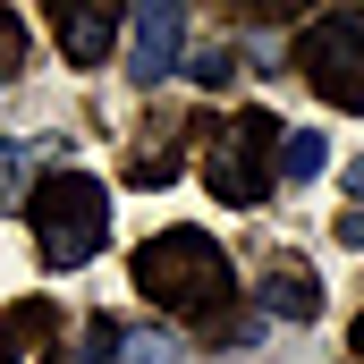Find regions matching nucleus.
<instances>
[{
    "label": "nucleus",
    "mask_w": 364,
    "mask_h": 364,
    "mask_svg": "<svg viewBox=\"0 0 364 364\" xmlns=\"http://www.w3.org/2000/svg\"><path fill=\"white\" fill-rule=\"evenodd\" d=\"M136 296H153V305L186 314V322H212L220 339H237V331H229L237 279H229V255H220L203 229H161V237H144V246H136Z\"/></svg>",
    "instance_id": "f257e3e1"
},
{
    "label": "nucleus",
    "mask_w": 364,
    "mask_h": 364,
    "mask_svg": "<svg viewBox=\"0 0 364 364\" xmlns=\"http://www.w3.org/2000/svg\"><path fill=\"white\" fill-rule=\"evenodd\" d=\"M26 220H34V246H43V263H51V272L93 263V255H102V237H110V203H102V186H93L85 170H51V178L34 186Z\"/></svg>",
    "instance_id": "f03ea898"
},
{
    "label": "nucleus",
    "mask_w": 364,
    "mask_h": 364,
    "mask_svg": "<svg viewBox=\"0 0 364 364\" xmlns=\"http://www.w3.org/2000/svg\"><path fill=\"white\" fill-rule=\"evenodd\" d=\"M279 144H288V127H279L272 110H237V119L212 127V144H203V186H212L220 203H237V212L272 203V161H279Z\"/></svg>",
    "instance_id": "7ed1b4c3"
},
{
    "label": "nucleus",
    "mask_w": 364,
    "mask_h": 364,
    "mask_svg": "<svg viewBox=\"0 0 364 364\" xmlns=\"http://www.w3.org/2000/svg\"><path fill=\"white\" fill-rule=\"evenodd\" d=\"M296 68L331 110H364V9H331L296 34Z\"/></svg>",
    "instance_id": "20e7f679"
},
{
    "label": "nucleus",
    "mask_w": 364,
    "mask_h": 364,
    "mask_svg": "<svg viewBox=\"0 0 364 364\" xmlns=\"http://www.w3.org/2000/svg\"><path fill=\"white\" fill-rule=\"evenodd\" d=\"M178 43H186V9L178 0H144V9L127 17V77H136V85L170 77V68H178Z\"/></svg>",
    "instance_id": "39448f33"
},
{
    "label": "nucleus",
    "mask_w": 364,
    "mask_h": 364,
    "mask_svg": "<svg viewBox=\"0 0 364 364\" xmlns=\"http://www.w3.org/2000/svg\"><path fill=\"white\" fill-rule=\"evenodd\" d=\"M255 305H263V314H279V322H314V314H322V279L305 272L296 255H272V263H263V279H255Z\"/></svg>",
    "instance_id": "423d86ee"
},
{
    "label": "nucleus",
    "mask_w": 364,
    "mask_h": 364,
    "mask_svg": "<svg viewBox=\"0 0 364 364\" xmlns=\"http://www.w3.org/2000/svg\"><path fill=\"white\" fill-rule=\"evenodd\" d=\"M119 34H127V17L119 9H93V0H60V51L77 60V68H102L110 51H119Z\"/></svg>",
    "instance_id": "0eeeda50"
},
{
    "label": "nucleus",
    "mask_w": 364,
    "mask_h": 364,
    "mask_svg": "<svg viewBox=\"0 0 364 364\" xmlns=\"http://www.w3.org/2000/svg\"><path fill=\"white\" fill-rule=\"evenodd\" d=\"M51 364H127V331L119 322H85L77 339H60Z\"/></svg>",
    "instance_id": "6e6552de"
},
{
    "label": "nucleus",
    "mask_w": 364,
    "mask_h": 364,
    "mask_svg": "<svg viewBox=\"0 0 364 364\" xmlns=\"http://www.w3.org/2000/svg\"><path fill=\"white\" fill-rule=\"evenodd\" d=\"M322 161H331V144L314 136V127H288V144H279V178H322Z\"/></svg>",
    "instance_id": "1a4fd4ad"
},
{
    "label": "nucleus",
    "mask_w": 364,
    "mask_h": 364,
    "mask_svg": "<svg viewBox=\"0 0 364 364\" xmlns=\"http://www.w3.org/2000/svg\"><path fill=\"white\" fill-rule=\"evenodd\" d=\"M0 203H34V144H0Z\"/></svg>",
    "instance_id": "9d476101"
},
{
    "label": "nucleus",
    "mask_w": 364,
    "mask_h": 364,
    "mask_svg": "<svg viewBox=\"0 0 364 364\" xmlns=\"http://www.w3.org/2000/svg\"><path fill=\"white\" fill-rule=\"evenodd\" d=\"M127 178H136V186L178 178V144H144V153H127Z\"/></svg>",
    "instance_id": "9b49d317"
},
{
    "label": "nucleus",
    "mask_w": 364,
    "mask_h": 364,
    "mask_svg": "<svg viewBox=\"0 0 364 364\" xmlns=\"http://www.w3.org/2000/svg\"><path fill=\"white\" fill-rule=\"evenodd\" d=\"M186 77H195L203 93H220L229 77H237V60H229V51H195V60H186Z\"/></svg>",
    "instance_id": "f8f14e48"
},
{
    "label": "nucleus",
    "mask_w": 364,
    "mask_h": 364,
    "mask_svg": "<svg viewBox=\"0 0 364 364\" xmlns=\"http://www.w3.org/2000/svg\"><path fill=\"white\" fill-rule=\"evenodd\" d=\"M17 60H26V26H17V9H0V85L17 77Z\"/></svg>",
    "instance_id": "ddd939ff"
},
{
    "label": "nucleus",
    "mask_w": 364,
    "mask_h": 364,
    "mask_svg": "<svg viewBox=\"0 0 364 364\" xmlns=\"http://www.w3.org/2000/svg\"><path fill=\"white\" fill-rule=\"evenodd\" d=\"M331 237H339V246L356 255V246H364V212H339V220H331Z\"/></svg>",
    "instance_id": "4468645a"
},
{
    "label": "nucleus",
    "mask_w": 364,
    "mask_h": 364,
    "mask_svg": "<svg viewBox=\"0 0 364 364\" xmlns=\"http://www.w3.org/2000/svg\"><path fill=\"white\" fill-rule=\"evenodd\" d=\"M0 364H17V331L9 322H0Z\"/></svg>",
    "instance_id": "2eb2a0df"
},
{
    "label": "nucleus",
    "mask_w": 364,
    "mask_h": 364,
    "mask_svg": "<svg viewBox=\"0 0 364 364\" xmlns=\"http://www.w3.org/2000/svg\"><path fill=\"white\" fill-rule=\"evenodd\" d=\"M348 195H356V203H364V161H356V170H348Z\"/></svg>",
    "instance_id": "dca6fc26"
},
{
    "label": "nucleus",
    "mask_w": 364,
    "mask_h": 364,
    "mask_svg": "<svg viewBox=\"0 0 364 364\" xmlns=\"http://www.w3.org/2000/svg\"><path fill=\"white\" fill-rule=\"evenodd\" d=\"M348 339H356V356H364V314H356V331H348Z\"/></svg>",
    "instance_id": "f3484780"
}]
</instances>
